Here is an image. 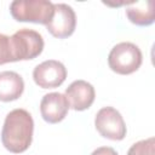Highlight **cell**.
<instances>
[{
  "instance_id": "13",
  "label": "cell",
  "mask_w": 155,
  "mask_h": 155,
  "mask_svg": "<svg viewBox=\"0 0 155 155\" xmlns=\"http://www.w3.org/2000/svg\"><path fill=\"white\" fill-rule=\"evenodd\" d=\"M10 62H15L11 50L10 36L5 34H0V65Z\"/></svg>"
},
{
  "instance_id": "5",
  "label": "cell",
  "mask_w": 155,
  "mask_h": 155,
  "mask_svg": "<svg viewBox=\"0 0 155 155\" xmlns=\"http://www.w3.org/2000/svg\"><path fill=\"white\" fill-rule=\"evenodd\" d=\"M94 126L102 137L111 140H121L126 136L125 121L113 107H104L98 110L94 117Z\"/></svg>"
},
{
  "instance_id": "6",
  "label": "cell",
  "mask_w": 155,
  "mask_h": 155,
  "mask_svg": "<svg viewBox=\"0 0 155 155\" xmlns=\"http://www.w3.org/2000/svg\"><path fill=\"white\" fill-rule=\"evenodd\" d=\"M65 78L67 69L64 64L56 59L45 61L33 70V79L41 88H56L64 82Z\"/></svg>"
},
{
  "instance_id": "14",
  "label": "cell",
  "mask_w": 155,
  "mask_h": 155,
  "mask_svg": "<svg viewBox=\"0 0 155 155\" xmlns=\"http://www.w3.org/2000/svg\"><path fill=\"white\" fill-rule=\"evenodd\" d=\"M91 155H119V154L110 147H101L93 150Z\"/></svg>"
},
{
  "instance_id": "7",
  "label": "cell",
  "mask_w": 155,
  "mask_h": 155,
  "mask_svg": "<svg viewBox=\"0 0 155 155\" xmlns=\"http://www.w3.org/2000/svg\"><path fill=\"white\" fill-rule=\"evenodd\" d=\"M54 13L51 22L46 25L50 34L57 39L70 36L76 27V16L71 6L67 4H53Z\"/></svg>"
},
{
  "instance_id": "10",
  "label": "cell",
  "mask_w": 155,
  "mask_h": 155,
  "mask_svg": "<svg viewBox=\"0 0 155 155\" xmlns=\"http://www.w3.org/2000/svg\"><path fill=\"white\" fill-rule=\"evenodd\" d=\"M24 91V81L16 71L0 73V101L12 102L18 99Z\"/></svg>"
},
{
  "instance_id": "12",
  "label": "cell",
  "mask_w": 155,
  "mask_h": 155,
  "mask_svg": "<svg viewBox=\"0 0 155 155\" xmlns=\"http://www.w3.org/2000/svg\"><path fill=\"white\" fill-rule=\"evenodd\" d=\"M127 155H155V139L153 137L134 143Z\"/></svg>"
},
{
  "instance_id": "4",
  "label": "cell",
  "mask_w": 155,
  "mask_h": 155,
  "mask_svg": "<svg viewBox=\"0 0 155 155\" xmlns=\"http://www.w3.org/2000/svg\"><path fill=\"white\" fill-rule=\"evenodd\" d=\"M13 61H28L38 57L44 50V39L40 33L31 29H19L10 36Z\"/></svg>"
},
{
  "instance_id": "1",
  "label": "cell",
  "mask_w": 155,
  "mask_h": 155,
  "mask_svg": "<svg viewBox=\"0 0 155 155\" xmlns=\"http://www.w3.org/2000/svg\"><path fill=\"white\" fill-rule=\"evenodd\" d=\"M34 121L25 109H13L6 117L1 131L2 145L13 154L25 151L33 140Z\"/></svg>"
},
{
  "instance_id": "2",
  "label": "cell",
  "mask_w": 155,
  "mask_h": 155,
  "mask_svg": "<svg viewBox=\"0 0 155 155\" xmlns=\"http://www.w3.org/2000/svg\"><path fill=\"white\" fill-rule=\"evenodd\" d=\"M10 12L18 22L47 25L53 17L54 7L47 0H15L10 5Z\"/></svg>"
},
{
  "instance_id": "9",
  "label": "cell",
  "mask_w": 155,
  "mask_h": 155,
  "mask_svg": "<svg viewBox=\"0 0 155 155\" xmlns=\"http://www.w3.org/2000/svg\"><path fill=\"white\" fill-rule=\"evenodd\" d=\"M69 104L64 94L51 92L42 97L40 103V113L42 119L48 124L61 122L68 114Z\"/></svg>"
},
{
  "instance_id": "3",
  "label": "cell",
  "mask_w": 155,
  "mask_h": 155,
  "mask_svg": "<svg viewBox=\"0 0 155 155\" xmlns=\"http://www.w3.org/2000/svg\"><path fill=\"white\" fill-rule=\"evenodd\" d=\"M109 68L116 74L128 75L139 69L142 64V52L132 42H120L115 45L108 56Z\"/></svg>"
},
{
  "instance_id": "8",
  "label": "cell",
  "mask_w": 155,
  "mask_h": 155,
  "mask_svg": "<svg viewBox=\"0 0 155 155\" xmlns=\"http://www.w3.org/2000/svg\"><path fill=\"white\" fill-rule=\"evenodd\" d=\"M64 96L68 101L69 108L82 111L92 105L94 102L96 92L94 87L90 82L85 80H76L67 87Z\"/></svg>"
},
{
  "instance_id": "11",
  "label": "cell",
  "mask_w": 155,
  "mask_h": 155,
  "mask_svg": "<svg viewBox=\"0 0 155 155\" xmlns=\"http://www.w3.org/2000/svg\"><path fill=\"white\" fill-rule=\"evenodd\" d=\"M126 16L130 22L136 25H150L154 23V2L147 0L128 4L126 7Z\"/></svg>"
}]
</instances>
